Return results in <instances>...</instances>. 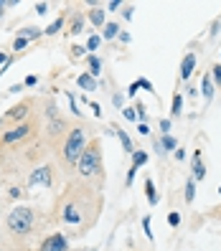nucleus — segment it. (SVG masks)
I'll return each mask as SVG.
<instances>
[{"mask_svg": "<svg viewBox=\"0 0 221 251\" xmlns=\"http://www.w3.org/2000/svg\"><path fill=\"white\" fill-rule=\"evenodd\" d=\"M76 170H79L82 178H99L104 183V163H102V142L92 140L84 147V152L76 163Z\"/></svg>", "mask_w": 221, "mask_h": 251, "instance_id": "obj_1", "label": "nucleus"}, {"mask_svg": "<svg viewBox=\"0 0 221 251\" xmlns=\"http://www.w3.org/2000/svg\"><path fill=\"white\" fill-rule=\"evenodd\" d=\"M86 145H89V142H86V127H84V124H76V127H71L69 134H66L64 147H61L64 163H66V165H76Z\"/></svg>", "mask_w": 221, "mask_h": 251, "instance_id": "obj_2", "label": "nucleus"}, {"mask_svg": "<svg viewBox=\"0 0 221 251\" xmlns=\"http://www.w3.org/2000/svg\"><path fill=\"white\" fill-rule=\"evenodd\" d=\"M8 231L16 234V236H28L31 228H33V211L28 208V205H18V208H13L8 213Z\"/></svg>", "mask_w": 221, "mask_h": 251, "instance_id": "obj_3", "label": "nucleus"}, {"mask_svg": "<svg viewBox=\"0 0 221 251\" xmlns=\"http://www.w3.org/2000/svg\"><path fill=\"white\" fill-rule=\"evenodd\" d=\"M66 249H69V241H66L64 234H51L38 246V251H66Z\"/></svg>", "mask_w": 221, "mask_h": 251, "instance_id": "obj_4", "label": "nucleus"}, {"mask_svg": "<svg viewBox=\"0 0 221 251\" xmlns=\"http://www.w3.org/2000/svg\"><path fill=\"white\" fill-rule=\"evenodd\" d=\"M31 124H18V127H13V130H10V132H5L3 134V145H13V142H20V140H26V137L31 134Z\"/></svg>", "mask_w": 221, "mask_h": 251, "instance_id": "obj_5", "label": "nucleus"}, {"mask_svg": "<svg viewBox=\"0 0 221 251\" xmlns=\"http://www.w3.org/2000/svg\"><path fill=\"white\" fill-rule=\"evenodd\" d=\"M51 167L49 165H43L38 170H33V175H31V185H43V188H49L51 185Z\"/></svg>", "mask_w": 221, "mask_h": 251, "instance_id": "obj_6", "label": "nucleus"}, {"mask_svg": "<svg viewBox=\"0 0 221 251\" xmlns=\"http://www.w3.org/2000/svg\"><path fill=\"white\" fill-rule=\"evenodd\" d=\"M204 178H206V165H204V160H201V150H196L193 152V180L201 183Z\"/></svg>", "mask_w": 221, "mask_h": 251, "instance_id": "obj_7", "label": "nucleus"}, {"mask_svg": "<svg viewBox=\"0 0 221 251\" xmlns=\"http://www.w3.org/2000/svg\"><path fill=\"white\" fill-rule=\"evenodd\" d=\"M193 68H196V53H186L181 61V79H191Z\"/></svg>", "mask_w": 221, "mask_h": 251, "instance_id": "obj_8", "label": "nucleus"}, {"mask_svg": "<svg viewBox=\"0 0 221 251\" xmlns=\"http://www.w3.org/2000/svg\"><path fill=\"white\" fill-rule=\"evenodd\" d=\"M86 18H89V20H92V26H94V28H99V31H102V28H104V23H107V20H104V10L99 8V5H94V8L89 10V13H86Z\"/></svg>", "mask_w": 221, "mask_h": 251, "instance_id": "obj_9", "label": "nucleus"}, {"mask_svg": "<svg viewBox=\"0 0 221 251\" xmlns=\"http://www.w3.org/2000/svg\"><path fill=\"white\" fill-rule=\"evenodd\" d=\"M28 109H31V101H20V104H16L13 109L8 112V119H26Z\"/></svg>", "mask_w": 221, "mask_h": 251, "instance_id": "obj_10", "label": "nucleus"}, {"mask_svg": "<svg viewBox=\"0 0 221 251\" xmlns=\"http://www.w3.org/2000/svg\"><path fill=\"white\" fill-rule=\"evenodd\" d=\"M61 221H66V223H79V221H82L79 208H76V205H66L64 213H61Z\"/></svg>", "mask_w": 221, "mask_h": 251, "instance_id": "obj_11", "label": "nucleus"}, {"mask_svg": "<svg viewBox=\"0 0 221 251\" xmlns=\"http://www.w3.org/2000/svg\"><path fill=\"white\" fill-rule=\"evenodd\" d=\"M214 89H216V86H214V82H211V74H206L204 82H201V91H204V101H206V104L214 99Z\"/></svg>", "mask_w": 221, "mask_h": 251, "instance_id": "obj_12", "label": "nucleus"}, {"mask_svg": "<svg viewBox=\"0 0 221 251\" xmlns=\"http://www.w3.org/2000/svg\"><path fill=\"white\" fill-rule=\"evenodd\" d=\"M76 84H79L84 91H94L97 89V79L86 71V74H79V79H76Z\"/></svg>", "mask_w": 221, "mask_h": 251, "instance_id": "obj_13", "label": "nucleus"}, {"mask_svg": "<svg viewBox=\"0 0 221 251\" xmlns=\"http://www.w3.org/2000/svg\"><path fill=\"white\" fill-rule=\"evenodd\" d=\"M115 132H117V137H119V142H122L125 155H132V152H135V150H132V140H130V134H127L122 127H115Z\"/></svg>", "mask_w": 221, "mask_h": 251, "instance_id": "obj_14", "label": "nucleus"}, {"mask_svg": "<svg viewBox=\"0 0 221 251\" xmlns=\"http://www.w3.org/2000/svg\"><path fill=\"white\" fill-rule=\"evenodd\" d=\"M86 64H89V74H92L94 79L102 74V61H99L97 53H89V56H86Z\"/></svg>", "mask_w": 221, "mask_h": 251, "instance_id": "obj_15", "label": "nucleus"}, {"mask_svg": "<svg viewBox=\"0 0 221 251\" xmlns=\"http://www.w3.org/2000/svg\"><path fill=\"white\" fill-rule=\"evenodd\" d=\"M145 196H148V203H150V205H158L160 198H158V193H155V183H153L150 178L145 180Z\"/></svg>", "mask_w": 221, "mask_h": 251, "instance_id": "obj_16", "label": "nucleus"}, {"mask_svg": "<svg viewBox=\"0 0 221 251\" xmlns=\"http://www.w3.org/2000/svg\"><path fill=\"white\" fill-rule=\"evenodd\" d=\"M160 147L165 152H175L178 150V140H175L173 134H163V140H160Z\"/></svg>", "mask_w": 221, "mask_h": 251, "instance_id": "obj_17", "label": "nucleus"}, {"mask_svg": "<svg viewBox=\"0 0 221 251\" xmlns=\"http://www.w3.org/2000/svg\"><path fill=\"white\" fill-rule=\"evenodd\" d=\"M84 16L82 13H74V18H71V26H69V33H74V36H76V33H82V28H84Z\"/></svg>", "mask_w": 221, "mask_h": 251, "instance_id": "obj_18", "label": "nucleus"}, {"mask_svg": "<svg viewBox=\"0 0 221 251\" xmlns=\"http://www.w3.org/2000/svg\"><path fill=\"white\" fill-rule=\"evenodd\" d=\"M181 109H183V94H181V91H175V94H173V107H170V114H173V117H181Z\"/></svg>", "mask_w": 221, "mask_h": 251, "instance_id": "obj_19", "label": "nucleus"}, {"mask_svg": "<svg viewBox=\"0 0 221 251\" xmlns=\"http://www.w3.org/2000/svg\"><path fill=\"white\" fill-rule=\"evenodd\" d=\"M115 36H119V26L117 23H104V28H102V38H115Z\"/></svg>", "mask_w": 221, "mask_h": 251, "instance_id": "obj_20", "label": "nucleus"}, {"mask_svg": "<svg viewBox=\"0 0 221 251\" xmlns=\"http://www.w3.org/2000/svg\"><path fill=\"white\" fill-rule=\"evenodd\" d=\"M145 163H148V152L145 150H135V152H132V167L140 170Z\"/></svg>", "mask_w": 221, "mask_h": 251, "instance_id": "obj_21", "label": "nucleus"}, {"mask_svg": "<svg viewBox=\"0 0 221 251\" xmlns=\"http://www.w3.org/2000/svg\"><path fill=\"white\" fill-rule=\"evenodd\" d=\"M183 190H186V203H193V198H196V180L188 178V180H186V185H183Z\"/></svg>", "mask_w": 221, "mask_h": 251, "instance_id": "obj_22", "label": "nucleus"}, {"mask_svg": "<svg viewBox=\"0 0 221 251\" xmlns=\"http://www.w3.org/2000/svg\"><path fill=\"white\" fill-rule=\"evenodd\" d=\"M41 33H43V31H38V28H23V31H20V38L33 41V38H41Z\"/></svg>", "mask_w": 221, "mask_h": 251, "instance_id": "obj_23", "label": "nucleus"}, {"mask_svg": "<svg viewBox=\"0 0 221 251\" xmlns=\"http://www.w3.org/2000/svg\"><path fill=\"white\" fill-rule=\"evenodd\" d=\"M61 28H64V16H61V18H56V20H53V23H51V26H49L46 31H43V33H46V36H53V33H59Z\"/></svg>", "mask_w": 221, "mask_h": 251, "instance_id": "obj_24", "label": "nucleus"}, {"mask_svg": "<svg viewBox=\"0 0 221 251\" xmlns=\"http://www.w3.org/2000/svg\"><path fill=\"white\" fill-rule=\"evenodd\" d=\"M99 43H102V36H89V41H86V51H97L99 49Z\"/></svg>", "mask_w": 221, "mask_h": 251, "instance_id": "obj_25", "label": "nucleus"}, {"mask_svg": "<svg viewBox=\"0 0 221 251\" xmlns=\"http://www.w3.org/2000/svg\"><path fill=\"white\" fill-rule=\"evenodd\" d=\"M135 114L140 117V122L145 124V119H148V109H145V104H142V101H137V104H135Z\"/></svg>", "mask_w": 221, "mask_h": 251, "instance_id": "obj_26", "label": "nucleus"}, {"mask_svg": "<svg viewBox=\"0 0 221 251\" xmlns=\"http://www.w3.org/2000/svg\"><path fill=\"white\" fill-rule=\"evenodd\" d=\"M211 82H214V86H221V64H216L211 68Z\"/></svg>", "mask_w": 221, "mask_h": 251, "instance_id": "obj_27", "label": "nucleus"}, {"mask_svg": "<svg viewBox=\"0 0 221 251\" xmlns=\"http://www.w3.org/2000/svg\"><path fill=\"white\" fill-rule=\"evenodd\" d=\"M137 86L145 89V91H153L155 94V86H153V82H148V79H137Z\"/></svg>", "mask_w": 221, "mask_h": 251, "instance_id": "obj_28", "label": "nucleus"}, {"mask_svg": "<svg viewBox=\"0 0 221 251\" xmlns=\"http://www.w3.org/2000/svg\"><path fill=\"white\" fill-rule=\"evenodd\" d=\"M142 231H145V236H148L150 241H153V228H150V216H145V218H142Z\"/></svg>", "mask_w": 221, "mask_h": 251, "instance_id": "obj_29", "label": "nucleus"}, {"mask_svg": "<svg viewBox=\"0 0 221 251\" xmlns=\"http://www.w3.org/2000/svg\"><path fill=\"white\" fill-rule=\"evenodd\" d=\"M122 114H125V119H130V122H135V119H137L135 107H125V109H122Z\"/></svg>", "mask_w": 221, "mask_h": 251, "instance_id": "obj_30", "label": "nucleus"}, {"mask_svg": "<svg viewBox=\"0 0 221 251\" xmlns=\"http://www.w3.org/2000/svg\"><path fill=\"white\" fill-rule=\"evenodd\" d=\"M168 223H170L173 228H175V226H181V213H175V211H173V213H168Z\"/></svg>", "mask_w": 221, "mask_h": 251, "instance_id": "obj_31", "label": "nucleus"}, {"mask_svg": "<svg viewBox=\"0 0 221 251\" xmlns=\"http://www.w3.org/2000/svg\"><path fill=\"white\" fill-rule=\"evenodd\" d=\"M135 175H137V167H132V165H130V170H127V180H125V185H127V188L132 185V180H135Z\"/></svg>", "mask_w": 221, "mask_h": 251, "instance_id": "obj_32", "label": "nucleus"}, {"mask_svg": "<svg viewBox=\"0 0 221 251\" xmlns=\"http://www.w3.org/2000/svg\"><path fill=\"white\" fill-rule=\"evenodd\" d=\"M26 46H28V41L18 36V38H16V43H13V51H23V49H26Z\"/></svg>", "mask_w": 221, "mask_h": 251, "instance_id": "obj_33", "label": "nucleus"}, {"mask_svg": "<svg viewBox=\"0 0 221 251\" xmlns=\"http://www.w3.org/2000/svg\"><path fill=\"white\" fill-rule=\"evenodd\" d=\"M160 132H163V134L170 132V119H160Z\"/></svg>", "mask_w": 221, "mask_h": 251, "instance_id": "obj_34", "label": "nucleus"}, {"mask_svg": "<svg viewBox=\"0 0 221 251\" xmlns=\"http://www.w3.org/2000/svg\"><path fill=\"white\" fill-rule=\"evenodd\" d=\"M46 10H49V3H36V13L38 16H46Z\"/></svg>", "mask_w": 221, "mask_h": 251, "instance_id": "obj_35", "label": "nucleus"}, {"mask_svg": "<svg viewBox=\"0 0 221 251\" xmlns=\"http://www.w3.org/2000/svg\"><path fill=\"white\" fill-rule=\"evenodd\" d=\"M137 89H140V86H137V82H132V84H130V89H127V94H130V97H135V94H137Z\"/></svg>", "mask_w": 221, "mask_h": 251, "instance_id": "obj_36", "label": "nucleus"}, {"mask_svg": "<svg viewBox=\"0 0 221 251\" xmlns=\"http://www.w3.org/2000/svg\"><path fill=\"white\" fill-rule=\"evenodd\" d=\"M137 132H140V134H150V130H148V124H142V122L137 124Z\"/></svg>", "mask_w": 221, "mask_h": 251, "instance_id": "obj_37", "label": "nucleus"}, {"mask_svg": "<svg viewBox=\"0 0 221 251\" xmlns=\"http://www.w3.org/2000/svg\"><path fill=\"white\" fill-rule=\"evenodd\" d=\"M23 193H20V188H10V198H20Z\"/></svg>", "mask_w": 221, "mask_h": 251, "instance_id": "obj_38", "label": "nucleus"}, {"mask_svg": "<svg viewBox=\"0 0 221 251\" xmlns=\"http://www.w3.org/2000/svg\"><path fill=\"white\" fill-rule=\"evenodd\" d=\"M107 8H109V10H117V8H122V3H119V0H112V3H109Z\"/></svg>", "mask_w": 221, "mask_h": 251, "instance_id": "obj_39", "label": "nucleus"}, {"mask_svg": "<svg viewBox=\"0 0 221 251\" xmlns=\"http://www.w3.org/2000/svg\"><path fill=\"white\" fill-rule=\"evenodd\" d=\"M89 107L94 109V114H102V107H99V104H97V101H89Z\"/></svg>", "mask_w": 221, "mask_h": 251, "instance_id": "obj_40", "label": "nucleus"}, {"mask_svg": "<svg viewBox=\"0 0 221 251\" xmlns=\"http://www.w3.org/2000/svg\"><path fill=\"white\" fill-rule=\"evenodd\" d=\"M186 157V150H183V147H178V150H175V160H183Z\"/></svg>", "mask_w": 221, "mask_h": 251, "instance_id": "obj_41", "label": "nucleus"}, {"mask_svg": "<svg viewBox=\"0 0 221 251\" xmlns=\"http://www.w3.org/2000/svg\"><path fill=\"white\" fill-rule=\"evenodd\" d=\"M71 51H74V56H82V53H84L86 49H82V46H74V49H71Z\"/></svg>", "mask_w": 221, "mask_h": 251, "instance_id": "obj_42", "label": "nucleus"}, {"mask_svg": "<svg viewBox=\"0 0 221 251\" xmlns=\"http://www.w3.org/2000/svg\"><path fill=\"white\" fill-rule=\"evenodd\" d=\"M112 101H115V107H122V97H119V94H115Z\"/></svg>", "mask_w": 221, "mask_h": 251, "instance_id": "obj_43", "label": "nucleus"}, {"mask_svg": "<svg viewBox=\"0 0 221 251\" xmlns=\"http://www.w3.org/2000/svg\"><path fill=\"white\" fill-rule=\"evenodd\" d=\"M36 82H38L36 76H28V79H26V86H33V84H36Z\"/></svg>", "mask_w": 221, "mask_h": 251, "instance_id": "obj_44", "label": "nucleus"}, {"mask_svg": "<svg viewBox=\"0 0 221 251\" xmlns=\"http://www.w3.org/2000/svg\"><path fill=\"white\" fill-rule=\"evenodd\" d=\"M8 61H10V59H8V56H5V53H0V64H3V66H5Z\"/></svg>", "mask_w": 221, "mask_h": 251, "instance_id": "obj_45", "label": "nucleus"}, {"mask_svg": "<svg viewBox=\"0 0 221 251\" xmlns=\"http://www.w3.org/2000/svg\"><path fill=\"white\" fill-rule=\"evenodd\" d=\"M5 13V0H0V16Z\"/></svg>", "mask_w": 221, "mask_h": 251, "instance_id": "obj_46", "label": "nucleus"}, {"mask_svg": "<svg viewBox=\"0 0 221 251\" xmlns=\"http://www.w3.org/2000/svg\"><path fill=\"white\" fill-rule=\"evenodd\" d=\"M219 193H221V185H219Z\"/></svg>", "mask_w": 221, "mask_h": 251, "instance_id": "obj_47", "label": "nucleus"}, {"mask_svg": "<svg viewBox=\"0 0 221 251\" xmlns=\"http://www.w3.org/2000/svg\"><path fill=\"white\" fill-rule=\"evenodd\" d=\"M0 124H3V119H0Z\"/></svg>", "mask_w": 221, "mask_h": 251, "instance_id": "obj_48", "label": "nucleus"}]
</instances>
